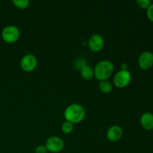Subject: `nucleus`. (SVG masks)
Here are the masks:
<instances>
[{
    "instance_id": "dca6fc26",
    "label": "nucleus",
    "mask_w": 153,
    "mask_h": 153,
    "mask_svg": "<svg viewBox=\"0 0 153 153\" xmlns=\"http://www.w3.org/2000/svg\"><path fill=\"white\" fill-rule=\"evenodd\" d=\"M146 16L149 20L153 22V3H152L149 7L146 9Z\"/></svg>"
},
{
    "instance_id": "7ed1b4c3",
    "label": "nucleus",
    "mask_w": 153,
    "mask_h": 153,
    "mask_svg": "<svg viewBox=\"0 0 153 153\" xmlns=\"http://www.w3.org/2000/svg\"><path fill=\"white\" fill-rule=\"evenodd\" d=\"M1 38L7 43H14L20 37V31L16 26L9 25L4 27L1 31Z\"/></svg>"
},
{
    "instance_id": "1a4fd4ad",
    "label": "nucleus",
    "mask_w": 153,
    "mask_h": 153,
    "mask_svg": "<svg viewBox=\"0 0 153 153\" xmlns=\"http://www.w3.org/2000/svg\"><path fill=\"white\" fill-rule=\"evenodd\" d=\"M123 134V128L120 126L114 125L111 126L108 129L106 133V137L108 140L111 142H117L121 139Z\"/></svg>"
},
{
    "instance_id": "39448f33",
    "label": "nucleus",
    "mask_w": 153,
    "mask_h": 153,
    "mask_svg": "<svg viewBox=\"0 0 153 153\" xmlns=\"http://www.w3.org/2000/svg\"><path fill=\"white\" fill-rule=\"evenodd\" d=\"M131 80V75L128 70H120L114 77V84L118 88L128 86Z\"/></svg>"
},
{
    "instance_id": "2eb2a0df",
    "label": "nucleus",
    "mask_w": 153,
    "mask_h": 153,
    "mask_svg": "<svg viewBox=\"0 0 153 153\" xmlns=\"http://www.w3.org/2000/svg\"><path fill=\"white\" fill-rule=\"evenodd\" d=\"M136 4L138 5L139 7L142 9H147L149 7L152 2H151L150 0H137L136 1Z\"/></svg>"
},
{
    "instance_id": "a211bd4d",
    "label": "nucleus",
    "mask_w": 153,
    "mask_h": 153,
    "mask_svg": "<svg viewBox=\"0 0 153 153\" xmlns=\"http://www.w3.org/2000/svg\"><path fill=\"white\" fill-rule=\"evenodd\" d=\"M128 64H126V63H123L122 64H121V67H120V69L121 70H128Z\"/></svg>"
},
{
    "instance_id": "423d86ee",
    "label": "nucleus",
    "mask_w": 153,
    "mask_h": 153,
    "mask_svg": "<svg viewBox=\"0 0 153 153\" xmlns=\"http://www.w3.org/2000/svg\"><path fill=\"white\" fill-rule=\"evenodd\" d=\"M37 66V59L32 54L24 55L20 61V67L23 71L30 73L34 71Z\"/></svg>"
},
{
    "instance_id": "20e7f679",
    "label": "nucleus",
    "mask_w": 153,
    "mask_h": 153,
    "mask_svg": "<svg viewBox=\"0 0 153 153\" xmlns=\"http://www.w3.org/2000/svg\"><path fill=\"white\" fill-rule=\"evenodd\" d=\"M45 146L48 152L58 153L64 149V141L58 136H52L46 140Z\"/></svg>"
},
{
    "instance_id": "9b49d317",
    "label": "nucleus",
    "mask_w": 153,
    "mask_h": 153,
    "mask_svg": "<svg viewBox=\"0 0 153 153\" xmlns=\"http://www.w3.org/2000/svg\"><path fill=\"white\" fill-rule=\"evenodd\" d=\"M80 73L82 79H84L85 80H91L94 76V69L87 64L84 65L80 69Z\"/></svg>"
},
{
    "instance_id": "0eeeda50",
    "label": "nucleus",
    "mask_w": 153,
    "mask_h": 153,
    "mask_svg": "<svg viewBox=\"0 0 153 153\" xmlns=\"http://www.w3.org/2000/svg\"><path fill=\"white\" fill-rule=\"evenodd\" d=\"M88 47L92 52H98L102 49L105 45V40L102 36L99 34H94L91 36L88 42Z\"/></svg>"
},
{
    "instance_id": "f8f14e48",
    "label": "nucleus",
    "mask_w": 153,
    "mask_h": 153,
    "mask_svg": "<svg viewBox=\"0 0 153 153\" xmlns=\"http://www.w3.org/2000/svg\"><path fill=\"white\" fill-rule=\"evenodd\" d=\"M99 88H100V91L103 94H110L112 91H113V85L109 81H102L100 82L99 85Z\"/></svg>"
},
{
    "instance_id": "f03ea898",
    "label": "nucleus",
    "mask_w": 153,
    "mask_h": 153,
    "mask_svg": "<svg viewBox=\"0 0 153 153\" xmlns=\"http://www.w3.org/2000/svg\"><path fill=\"white\" fill-rule=\"evenodd\" d=\"M114 67L111 61L103 60L100 61L94 68V76L100 82L108 80L112 76Z\"/></svg>"
},
{
    "instance_id": "4468645a",
    "label": "nucleus",
    "mask_w": 153,
    "mask_h": 153,
    "mask_svg": "<svg viewBox=\"0 0 153 153\" xmlns=\"http://www.w3.org/2000/svg\"><path fill=\"white\" fill-rule=\"evenodd\" d=\"M74 128V126L73 123L68 122V121H65L61 125V131L64 133V134H70L72 131H73Z\"/></svg>"
},
{
    "instance_id": "6ab92c4d",
    "label": "nucleus",
    "mask_w": 153,
    "mask_h": 153,
    "mask_svg": "<svg viewBox=\"0 0 153 153\" xmlns=\"http://www.w3.org/2000/svg\"><path fill=\"white\" fill-rule=\"evenodd\" d=\"M152 132H153V128H152Z\"/></svg>"
},
{
    "instance_id": "9d476101",
    "label": "nucleus",
    "mask_w": 153,
    "mask_h": 153,
    "mask_svg": "<svg viewBox=\"0 0 153 153\" xmlns=\"http://www.w3.org/2000/svg\"><path fill=\"white\" fill-rule=\"evenodd\" d=\"M140 123L145 130H152L153 128V114L151 112L143 113L140 117Z\"/></svg>"
},
{
    "instance_id": "ddd939ff",
    "label": "nucleus",
    "mask_w": 153,
    "mask_h": 153,
    "mask_svg": "<svg viewBox=\"0 0 153 153\" xmlns=\"http://www.w3.org/2000/svg\"><path fill=\"white\" fill-rule=\"evenodd\" d=\"M13 4L19 9H26L29 6L30 1L28 0H13Z\"/></svg>"
},
{
    "instance_id": "f3484780",
    "label": "nucleus",
    "mask_w": 153,
    "mask_h": 153,
    "mask_svg": "<svg viewBox=\"0 0 153 153\" xmlns=\"http://www.w3.org/2000/svg\"><path fill=\"white\" fill-rule=\"evenodd\" d=\"M48 151L45 145H40V146H37L35 148V150H34L35 153H46Z\"/></svg>"
},
{
    "instance_id": "6e6552de",
    "label": "nucleus",
    "mask_w": 153,
    "mask_h": 153,
    "mask_svg": "<svg viewBox=\"0 0 153 153\" xmlns=\"http://www.w3.org/2000/svg\"><path fill=\"white\" fill-rule=\"evenodd\" d=\"M138 65L140 69L148 70L153 66V53L150 51L142 52L138 58Z\"/></svg>"
},
{
    "instance_id": "f257e3e1",
    "label": "nucleus",
    "mask_w": 153,
    "mask_h": 153,
    "mask_svg": "<svg viewBox=\"0 0 153 153\" xmlns=\"http://www.w3.org/2000/svg\"><path fill=\"white\" fill-rule=\"evenodd\" d=\"M64 116L66 121L73 124H77L82 122L85 119V110L81 105L73 103L66 108Z\"/></svg>"
}]
</instances>
